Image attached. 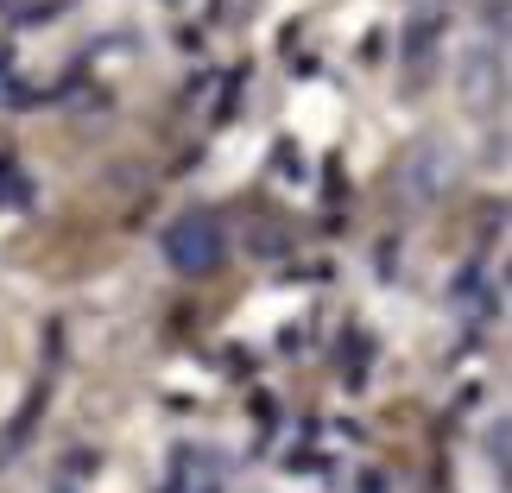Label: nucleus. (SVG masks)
<instances>
[{
  "instance_id": "1",
  "label": "nucleus",
  "mask_w": 512,
  "mask_h": 493,
  "mask_svg": "<svg viewBox=\"0 0 512 493\" xmlns=\"http://www.w3.org/2000/svg\"><path fill=\"white\" fill-rule=\"evenodd\" d=\"M165 253H171V266H177V272L203 279V272H215V266H222V253H228L222 222H209V215H184V222L165 234Z\"/></svg>"
},
{
  "instance_id": "2",
  "label": "nucleus",
  "mask_w": 512,
  "mask_h": 493,
  "mask_svg": "<svg viewBox=\"0 0 512 493\" xmlns=\"http://www.w3.org/2000/svg\"><path fill=\"white\" fill-rule=\"evenodd\" d=\"M399 184H405V196H411V203H424V196L437 190V146H418V152H411V165H405V177H399Z\"/></svg>"
}]
</instances>
